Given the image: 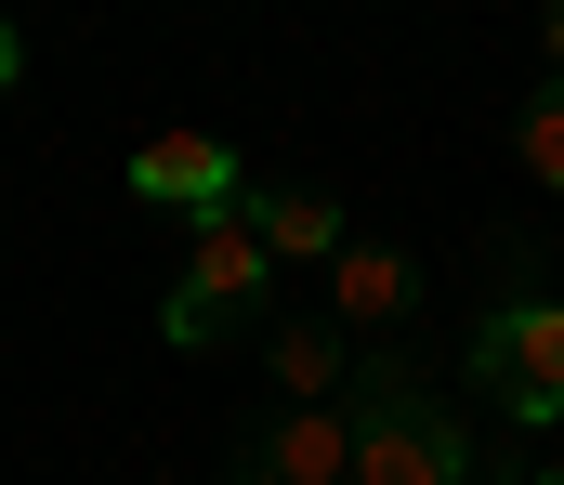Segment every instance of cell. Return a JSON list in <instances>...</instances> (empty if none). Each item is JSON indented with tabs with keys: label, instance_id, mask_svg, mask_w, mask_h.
I'll list each match as a JSON object with an SVG mask.
<instances>
[{
	"label": "cell",
	"instance_id": "6da1fadb",
	"mask_svg": "<svg viewBox=\"0 0 564 485\" xmlns=\"http://www.w3.org/2000/svg\"><path fill=\"white\" fill-rule=\"evenodd\" d=\"M263 289H276V250H263L250 210H224V223H197V263L171 276L158 341H171V354H210V341H237V328L263 316Z\"/></svg>",
	"mask_w": 564,
	"mask_h": 485
},
{
	"label": "cell",
	"instance_id": "7a4b0ae2",
	"mask_svg": "<svg viewBox=\"0 0 564 485\" xmlns=\"http://www.w3.org/2000/svg\"><path fill=\"white\" fill-rule=\"evenodd\" d=\"M355 485H473V433L433 407L421 381L368 367L355 381Z\"/></svg>",
	"mask_w": 564,
	"mask_h": 485
},
{
	"label": "cell",
	"instance_id": "3957f363",
	"mask_svg": "<svg viewBox=\"0 0 564 485\" xmlns=\"http://www.w3.org/2000/svg\"><path fill=\"white\" fill-rule=\"evenodd\" d=\"M473 381H486V407L499 420H564V302L552 289H525V302H499V316L473 328Z\"/></svg>",
	"mask_w": 564,
	"mask_h": 485
},
{
	"label": "cell",
	"instance_id": "277c9868",
	"mask_svg": "<svg viewBox=\"0 0 564 485\" xmlns=\"http://www.w3.org/2000/svg\"><path fill=\"white\" fill-rule=\"evenodd\" d=\"M132 197H144V210H197V223L250 210V184H237V158H224L210 132H144V145H132Z\"/></svg>",
	"mask_w": 564,
	"mask_h": 485
},
{
	"label": "cell",
	"instance_id": "5b68a950",
	"mask_svg": "<svg viewBox=\"0 0 564 485\" xmlns=\"http://www.w3.org/2000/svg\"><path fill=\"white\" fill-rule=\"evenodd\" d=\"M250 485H355V420L341 407H289L250 433Z\"/></svg>",
	"mask_w": 564,
	"mask_h": 485
},
{
	"label": "cell",
	"instance_id": "8992f818",
	"mask_svg": "<svg viewBox=\"0 0 564 485\" xmlns=\"http://www.w3.org/2000/svg\"><path fill=\"white\" fill-rule=\"evenodd\" d=\"M408 302H421V263L381 250V236H341V263H328V328H394Z\"/></svg>",
	"mask_w": 564,
	"mask_h": 485
},
{
	"label": "cell",
	"instance_id": "52a82bcc",
	"mask_svg": "<svg viewBox=\"0 0 564 485\" xmlns=\"http://www.w3.org/2000/svg\"><path fill=\"white\" fill-rule=\"evenodd\" d=\"M250 223H263V250H276V263H341V236H355V223H341V197H315V184H263V197H250Z\"/></svg>",
	"mask_w": 564,
	"mask_h": 485
},
{
	"label": "cell",
	"instance_id": "ba28073f",
	"mask_svg": "<svg viewBox=\"0 0 564 485\" xmlns=\"http://www.w3.org/2000/svg\"><path fill=\"white\" fill-rule=\"evenodd\" d=\"M276 381H289V407H328V394H341V328H328V316H289L276 328Z\"/></svg>",
	"mask_w": 564,
	"mask_h": 485
},
{
	"label": "cell",
	"instance_id": "9c48e42d",
	"mask_svg": "<svg viewBox=\"0 0 564 485\" xmlns=\"http://www.w3.org/2000/svg\"><path fill=\"white\" fill-rule=\"evenodd\" d=\"M512 158H525V184H552V197H564V79H539V92H525Z\"/></svg>",
	"mask_w": 564,
	"mask_h": 485
},
{
	"label": "cell",
	"instance_id": "30bf717a",
	"mask_svg": "<svg viewBox=\"0 0 564 485\" xmlns=\"http://www.w3.org/2000/svg\"><path fill=\"white\" fill-rule=\"evenodd\" d=\"M13 79H26V40H13V26H0V92H13Z\"/></svg>",
	"mask_w": 564,
	"mask_h": 485
},
{
	"label": "cell",
	"instance_id": "8fae6325",
	"mask_svg": "<svg viewBox=\"0 0 564 485\" xmlns=\"http://www.w3.org/2000/svg\"><path fill=\"white\" fill-rule=\"evenodd\" d=\"M552 79H564V13H552Z\"/></svg>",
	"mask_w": 564,
	"mask_h": 485
},
{
	"label": "cell",
	"instance_id": "7c38bea8",
	"mask_svg": "<svg viewBox=\"0 0 564 485\" xmlns=\"http://www.w3.org/2000/svg\"><path fill=\"white\" fill-rule=\"evenodd\" d=\"M539 485H564V473H539Z\"/></svg>",
	"mask_w": 564,
	"mask_h": 485
}]
</instances>
